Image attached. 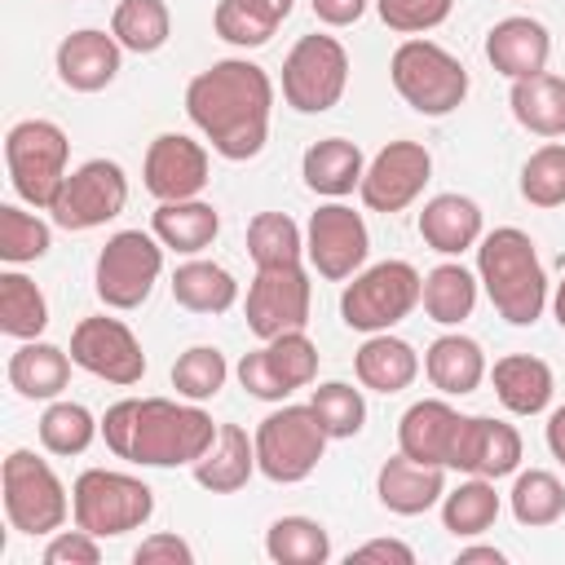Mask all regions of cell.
<instances>
[{
    "instance_id": "6da1fadb",
    "label": "cell",
    "mask_w": 565,
    "mask_h": 565,
    "mask_svg": "<svg viewBox=\"0 0 565 565\" xmlns=\"http://www.w3.org/2000/svg\"><path fill=\"white\" fill-rule=\"evenodd\" d=\"M274 84L247 57H221L185 84V115L230 163L256 159L269 137Z\"/></svg>"
},
{
    "instance_id": "7a4b0ae2",
    "label": "cell",
    "mask_w": 565,
    "mask_h": 565,
    "mask_svg": "<svg viewBox=\"0 0 565 565\" xmlns=\"http://www.w3.org/2000/svg\"><path fill=\"white\" fill-rule=\"evenodd\" d=\"M216 424L207 411L172 402V397H124L102 415V437L119 459L146 468H177L203 459L216 441Z\"/></svg>"
},
{
    "instance_id": "3957f363",
    "label": "cell",
    "mask_w": 565,
    "mask_h": 565,
    "mask_svg": "<svg viewBox=\"0 0 565 565\" xmlns=\"http://www.w3.org/2000/svg\"><path fill=\"white\" fill-rule=\"evenodd\" d=\"M477 282L486 287L499 318L512 322V327L539 322V313L547 305L543 260L534 252V238L516 225H499V230L481 234V243H477Z\"/></svg>"
},
{
    "instance_id": "277c9868",
    "label": "cell",
    "mask_w": 565,
    "mask_h": 565,
    "mask_svg": "<svg viewBox=\"0 0 565 565\" xmlns=\"http://www.w3.org/2000/svg\"><path fill=\"white\" fill-rule=\"evenodd\" d=\"M388 79L397 88V97L419 110V115H450L463 106L468 97V71L455 53H446L441 44L433 40H402L393 49V62H388Z\"/></svg>"
},
{
    "instance_id": "5b68a950",
    "label": "cell",
    "mask_w": 565,
    "mask_h": 565,
    "mask_svg": "<svg viewBox=\"0 0 565 565\" xmlns=\"http://www.w3.org/2000/svg\"><path fill=\"white\" fill-rule=\"evenodd\" d=\"M0 494H4V516L18 534H57L66 525L71 499L49 459L35 450H9L0 463Z\"/></svg>"
},
{
    "instance_id": "8992f818",
    "label": "cell",
    "mask_w": 565,
    "mask_h": 565,
    "mask_svg": "<svg viewBox=\"0 0 565 565\" xmlns=\"http://www.w3.org/2000/svg\"><path fill=\"white\" fill-rule=\"evenodd\" d=\"M154 512V490L128 472L88 468L71 486V516L79 530L97 539H115L128 530H141Z\"/></svg>"
},
{
    "instance_id": "52a82bcc",
    "label": "cell",
    "mask_w": 565,
    "mask_h": 565,
    "mask_svg": "<svg viewBox=\"0 0 565 565\" xmlns=\"http://www.w3.org/2000/svg\"><path fill=\"white\" fill-rule=\"evenodd\" d=\"M66 159H71V141L53 119H18L4 132V168L13 194L26 199L31 207L49 212L53 194L66 181Z\"/></svg>"
},
{
    "instance_id": "ba28073f",
    "label": "cell",
    "mask_w": 565,
    "mask_h": 565,
    "mask_svg": "<svg viewBox=\"0 0 565 565\" xmlns=\"http://www.w3.org/2000/svg\"><path fill=\"white\" fill-rule=\"evenodd\" d=\"M424 278L406 260H380L371 269H358L353 282L340 291V318L353 331H388L419 305Z\"/></svg>"
},
{
    "instance_id": "9c48e42d",
    "label": "cell",
    "mask_w": 565,
    "mask_h": 565,
    "mask_svg": "<svg viewBox=\"0 0 565 565\" xmlns=\"http://www.w3.org/2000/svg\"><path fill=\"white\" fill-rule=\"evenodd\" d=\"M256 437V468L278 481V486H296L305 481L322 450H327V428L318 424L313 406H278L260 419V428L252 433Z\"/></svg>"
},
{
    "instance_id": "30bf717a",
    "label": "cell",
    "mask_w": 565,
    "mask_h": 565,
    "mask_svg": "<svg viewBox=\"0 0 565 565\" xmlns=\"http://www.w3.org/2000/svg\"><path fill=\"white\" fill-rule=\"evenodd\" d=\"M349 88V53L335 35H300L282 57V102L300 115L331 110Z\"/></svg>"
},
{
    "instance_id": "8fae6325",
    "label": "cell",
    "mask_w": 565,
    "mask_h": 565,
    "mask_svg": "<svg viewBox=\"0 0 565 565\" xmlns=\"http://www.w3.org/2000/svg\"><path fill=\"white\" fill-rule=\"evenodd\" d=\"M159 269H163V243L146 230H119L97 252L93 287H97L102 305L137 309V305L150 300V291L159 282Z\"/></svg>"
},
{
    "instance_id": "7c38bea8",
    "label": "cell",
    "mask_w": 565,
    "mask_h": 565,
    "mask_svg": "<svg viewBox=\"0 0 565 565\" xmlns=\"http://www.w3.org/2000/svg\"><path fill=\"white\" fill-rule=\"evenodd\" d=\"M128 203V177L115 159H88L75 172H66L62 190L49 203L53 225L62 230H97L106 221H115Z\"/></svg>"
},
{
    "instance_id": "4fadbf2b",
    "label": "cell",
    "mask_w": 565,
    "mask_h": 565,
    "mask_svg": "<svg viewBox=\"0 0 565 565\" xmlns=\"http://www.w3.org/2000/svg\"><path fill=\"white\" fill-rule=\"evenodd\" d=\"M313 375H318V344L305 331H282L260 349L243 353L238 362V384L260 402H282L296 388L313 384Z\"/></svg>"
},
{
    "instance_id": "5bb4252c",
    "label": "cell",
    "mask_w": 565,
    "mask_h": 565,
    "mask_svg": "<svg viewBox=\"0 0 565 565\" xmlns=\"http://www.w3.org/2000/svg\"><path fill=\"white\" fill-rule=\"evenodd\" d=\"M309 305H313V287L305 265H269L256 269V278L247 282L243 313L256 340H274L282 331H305Z\"/></svg>"
},
{
    "instance_id": "9a60e30c",
    "label": "cell",
    "mask_w": 565,
    "mask_h": 565,
    "mask_svg": "<svg viewBox=\"0 0 565 565\" xmlns=\"http://www.w3.org/2000/svg\"><path fill=\"white\" fill-rule=\"evenodd\" d=\"M71 358L79 371L106 380V384H137L146 375V353H141V340L132 335L128 322L119 318H79L75 331H71Z\"/></svg>"
},
{
    "instance_id": "2e32d148",
    "label": "cell",
    "mask_w": 565,
    "mask_h": 565,
    "mask_svg": "<svg viewBox=\"0 0 565 565\" xmlns=\"http://www.w3.org/2000/svg\"><path fill=\"white\" fill-rule=\"evenodd\" d=\"M366 252H371V234H366L362 212H353L344 203H322L309 216V225H305V256H309V265L322 278H331V282L353 278L366 265Z\"/></svg>"
},
{
    "instance_id": "e0dca14e",
    "label": "cell",
    "mask_w": 565,
    "mask_h": 565,
    "mask_svg": "<svg viewBox=\"0 0 565 565\" xmlns=\"http://www.w3.org/2000/svg\"><path fill=\"white\" fill-rule=\"evenodd\" d=\"M428 177H433V154H428V146H419V141H388V146L366 163L358 194H362V203H366L371 212H384V216H388V212L411 207V203L424 194Z\"/></svg>"
},
{
    "instance_id": "ac0fdd59",
    "label": "cell",
    "mask_w": 565,
    "mask_h": 565,
    "mask_svg": "<svg viewBox=\"0 0 565 565\" xmlns=\"http://www.w3.org/2000/svg\"><path fill=\"white\" fill-rule=\"evenodd\" d=\"M207 150L185 137V132H159L146 150V163H141V177H146V190L159 199V203H177V199H199L203 185L212 181L207 177Z\"/></svg>"
},
{
    "instance_id": "d6986e66",
    "label": "cell",
    "mask_w": 565,
    "mask_h": 565,
    "mask_svg": "<svg viewBox=\"0 0 565 565\" xmlns=\"http://www.w3.org/2000/svg\"><path fill=\"white\" fill-rule=\"evenodd\" d=\"M463 424H468V415H459L450 402L424 397V402L406 406V415L397 419V450L419 459V463L450 468L459 437H463Z\"/></svg>"
},
{
    "instance_id": "ffe728a7",
    "label": "cell",
    "mask_w": 565,
    "mask_h": 565,
    "mask_svg": "<svg viewBox=\"0 0 565 565\" xmlns=\"http://www.w3.org/2000/svg\"><path fill=\"white\" fill-rule=\"evenodd\" d=\"M124 44L97 26H79L57 44V79L75 93H102L119 75Z\"/></svg>"
},
{
    "instance_id": "44dd1931",
    "label": "cell",
    "mask_w": 565,
    "mask_h": 565,
    "mask_svg": "<svg viewBox=\"0 0 565 565\" xmlns=\"http://www.w3.org/2000/svg\"><path fill=\"white\" fill-rule=\"evenodd\" d=\"M521 463V433L494 415H468L463 424V437H459V450H455V472H468V477H508L516 472Z\"/></svg>"
},
{
    "instance_id": "7402d4cb",
    "label": "cell",
    "mask_w": 565,
    "mask_h": 565,
    "mask_svg": "<svg viewBox=\"0 0 565 565\" xmlns=\"http://www.w3.org/2000/svg\"><path fill=\"white\" fill-rule=\"evenodd\" d=\"M375 494H380V503H384L388 512H397V516H419V512H428L433 503H441V494H446V468L419 463V459H411V455L397 450L393 459L380 463V472H375Z\"/></svg>"
},
{
    "instance_id": "603a6c76",
    "label": "cell",
    "mask_w": 565,
    "mask_h": 565,
    "mask_svg": "<svg viewBox=\"0 0 565 565\" xmlns=\"http://www.w3.org/2000/svg\"><path fill=\"white\" fill-rule=\"evenodd\" d=\"M547 53H552L547 26L534 18H521V13L494 22L486 35V62L508 79H525V75L547 71Z\"/></svg>"
},
{
    "instance_id": "cb8c5ba5",
    "label": "cell",
    "mask_w": 565,
    "mask_h": 565,
    "mask_svg": "<svg viewBox=\"0 0 565 565\" xmlns=\"http://www.w3.org/2000/svg\"><path fill=\"white\" fill-rule=\"evenodd\" d=\"M194 468V481L212 494H234L252 481L256 468V437H247L238 424H221L216 441L203 450V459L190 463Z\"/></svg>"
},
{
    "instance_id": "d4e9b609",
    "label": "cell",
    "mask_w": 565,
    "mask_h": 565,
    "mask_svg": "<svg viewBox=\"0 0 565 565\" xmlns=\"http://www.w3.org/2000/svg\"><path fill=\"white\" fill-rule=\"evenodd\" d=\"M71 366L75 358L66 349L44 340H22V349L9 358V384L26 402H53L71 384Z\"/></svg>"
},
{
    "instance_id": "484cf974",
    "label": "cell",
    "mask_w": 565,
    "mask_h": 565,
    "mask_svg": "<svg viewBox=\"0 0 565 565\" xmlns=\"http://www.w3.org/2000/svg\"><path fill=\"white\" fill-rule=\"evenodd\" d=\"M419 238L441 256H459L481 243V207L468 194H437L419 212Z\"/></svg>"
},
{
    "instance_id": "4316f807",
    "label": "cell",
    "mask_w": 565,
    "mask_h": 565,
    "mask_svg": "<svg viewBox=\"0 0 565 565\" xmlns=\"http://www.w3.org/2000/svg\"><path fill=\"white\" fill-rule=\"evenodd\" d=\"M494 380V397L512 411V415H539L547 411L552 393H556V380H552V366L534 353H508L494 362L490 371Z\"/></svg>"
},
{
    "instance_id": "83f0119b",
    "label": "cell",
    "mask_w": 565,
    "mask_h": 565,
    "mask_svg": "<svg viewBox=\"0 0 565 565\" xmlns=\"http://www.w3.org/2000/svg\"><path fill=\"white\" fill-rule=\"evenodd\" d=\"M362 172H366L362 150H358L353 141H344V137H322V141H313V146L305 150V159H300L305 185H309L313 194H322V199H344V194H353V190L362 185Z\"/></svg>"
},
{
    "instance_id": "f1b7e54d",
    "label": "cell",
    "mask_w": 565,
    "mask_h": 565,
    "mask_svg": "<svg viewBox=\"0 0 565 565\" xmlns=\"http://www.w3.org/2000/svg\"><path fill=\"white\" fill-rule=\"evenodd\" d=\"M424 371H428V384L446 397H463L472 393L481 380H486V353L472 335H437L424 353Z\"/></svg>"
},
{
    "instance_id": "f546056e",
    "label": "cell",
    "mask_w": 565,
    "mask_h": 565,
    "mask_svg": "<svg viewBox=\"0 0 565 565\" xmlns=\"http://www.w3.org/2000/svg\"><path fill=\"white\" fill-rule=\"evenodd\" d=\"M150 234L181 252V256H199L203 247H212V238L221 234V212L203 199H177V203H159L150 216Z\"/></svg>"
},
{
    "instance_id": "4dcf8cb0",
    "label": "cell",
    "mask_w": 565,
    "mask_h": 565,
    "mask_svg": "<svg viewBox=\"0 0 565 565\" xmlns=\"http://www.w3.org/2000/svg\"><path fill=\"white\" fill-rule=\"evenodd\" d=\"M353 371H358V384H362V388L402 393V388H411L415 375H419V353H415L406 340H397V335H388V331H375V335H366V344L358 349Z\"/></svg>"
},
{
    "instance_id": "1f68e13d",
    "label": "cell",
    "mask_w": 565,
    "mask_h": 565,
    "mask_svg": "<svg viewBox=\"0 0 565 565\" xmlns=\"http://www.w3.org/2000/svg\"><path fill=\"white\" fill-rule=\"evenodd\" d=\"M512 119L534 137H565V79L552 71L512 79Z\"/></svg>"
},
{
    "instance_id": "d6a6232c",
    "label": "cell",
    "mask_w": 565,
    "mask_h": 565,
    "mask_svg": "<svg viewBox=\"0 0 565 565\" xmlns=\"http://www.w3.org/2000/svg\"><path fill=\"white\" fill-rule=\"evenodd\" d=\"M172 300L190 313H225L238 300V282L216 260H185L172 274Z\"/></svg>"
},
{
    "instance_id": "836d02e7",
    "label": "cell",
    "mask_w": 565,
    "mask_h": 565,
    "mask_svg": "<svg viewBox=\"0 0 565 565\" xmlns=\"http://www.w3.org/2000/svg\"><path fill=\"white\" fill-rule=\"evenodd\" d=\"M265 556L274 565H322L331 556V534L313 516H278L265 530Z\"/></svg>"
},
{
    "instance_id": "e575fe53",
    "label": "cell",
    "mask_w": 565,
    "mask_h": 565,
    "mask_svg": "<svg viewBox=\"0 0 565 565\" xmlns=\"http://www.w3.org/2000/svg\"><path fill=\"white\" fill-rule=\"evenodd\" d=\"M419 300H424V313H428L433 322L455 327V322H463V318L472 313V305H477V278H472L463 265L446 260V265H437V269L424 274Z\"/></svg>"
},
{
    "instance_id": "d590c367",
    "label": "cell",
    "mask_w": 565,
    "mask_h": 565,
    "mask_svg": "<svg viewBox=\"0 0 565 565\" xmlns=\"http://www.w3.org/2000/svg\"><path fill=\"white\" fill-rule=\"evenodd\" d=\"M44 327H49V300H44V291L26 274L4 269L0 274V331L13 335V340H40Z\"/></svg>"
},
{
    "instance_id": "8d00e7d4",
    "label": "cell",
    "mask_w": 565,
    "mask_h": 565,
    "mask_svg": "<svg viewBox=\"0 0 565 565\" xmlns=\"http://www.w3.org/2000/svg\"><path fill=\"white\" fill-rule=\"evenodd\" d=\"M494 516H499V494H494V481L490 477H468L450 494H441V525L455 539L486 534L494 525Z\"/></svg>"
},
{
    "instance_id": "74e56055",
    "label": "cell",
    "mask_w": 565,
    "mask_h": 565,
    "mask_svg": "<svg viewBox=\"0 0 565 565\" xmlns=\"http://www.w3.org/2000/svg\"><path fill=\"white\" fill-rule=\"evenodd\" d=\"M110 35L128 53H159L172 35V13L163 0H119L110 13Z\"/></svg>"
},
{
    "instance_id": "f35d334b",
    "label": "cell",
    "mask_w": 565,
    "mask_h": 565,
    "mask_svg": "<svg viewBox=\"0 0 565 565\" xmlns=\"http://www.w3.org/2000/svg\"><path fill=\"white\" fill-rule=\"evenodd\" d=\"M247 256H252L256 269L300 265V256H305V230L287 212H256L247 221Z\"/></svg>"
},
{
    "instance_id": "ab89813d",
    "label": "cell",
    "mask_w": 565,
    "mask_h": 565,
    "mask_svg": "<svg viewBox=\"0 0 565 565\" xmlns=\"http://www.w3.org/2000/svg\"><path fill=\"white\" fill-rule=\"evenodd\" d=\"M512 516L516 525H530V530H543V525H556L565 516V486L556 472L547 468H530L512 481Z\"/></svg>"
},
{
    "instance_id": "60d3db41",
    "label": "cell",
    "mask_w": 565,
    "mask_h": 565,
    "mask_svg": "<svg viewBox=\"0 0 565 565\" xmlns=\"http://www.w3.org/2000/svg\"><path fill=\"white\" fill-rule=\"evenodd\" d=\"M97 428H102V424L93 419L88 406L53 397V402L44 406V415H40V446H44L49 455H84V450L93 446Z\"/></svg>"
},
{
    "instance_id": "b9f144b4",
    "label": "cell",
    "mask_w": 565,
    "mask_h": 565,
    "mask_svg": "<svg viewBox=\"0 0 565 565\" xmlns=\"http://www.w3.org/2000/svg\"><path fill=\"white\" fill-rule=\"evenodd\" d=\"M225 380H230V362H225V353L216 344H194L172 362V388L181 397H190V402L216 397L225 388Z\"/></svg>"
},
{
    "instance_id": "7bdbcfd3",
    "label": "cell",
    "mask_w": 565,
    "mask_h": 565,
    "mask_svg": "<svg viewBox=\"0 0 565 565\" xmlns=\"http://www.w3.org/2000/svg\"><path fill=\"white\" fill-rule=\"evenodd\" d=\"M309 406H313L318 424L327 428V437H335V441L358 437L362 424H366V397H362V388H353V384H344V380L318 384L313 397H309Z\"/></svg>"
},
{
    "instance_id": "ee69618b",
    "label": "cell",
    "mask_w": 565,
    "mask_h": 565,
    "mask_svg": "<svg viewBox=\"0 0 565 565\" xmlns=\"http://www.w3.org/2000/svg\"><path fill=\"white\" fill-rule=\"evenodd\" d=\"M49 247H53V230L35 212H22L13 203H0V260L4 265L40 260Z\"/></svg>"
},
{
    "instance_id": "f6af8a7d",
    "label": "cell",
    "mask_w": 565,
    "mask_h": 565,
    "mask_svg": "<svg viewBox=\"0 0 565 565\" xmlns=\"http://www.w3.org/2000/svg\"><path fill=\"white\" fill-rule=\"evenodd\" d=\"M521 199L534 207H561L565 203V146L547 141L521 163Z\"/></svg>"
},
{
    "instance_id": "bcb514c9",
    "label": "cell",
    "mask_w": 565,
    "mask_h": 565,
    "mask_svg": "<svg viewBox=\"0 0 565 565\" xmlns=\"http://www.w3.org/2000/svg\"><path fill=\"white\" fill-rule=\"evenodd\" d=\"M212 26H216V35H221L225 44H238V49H260V44H269V35L278 31V26H269L265 18H256L243 0H221V4L212 9Z\"/></svg>"
},
{
    "instance_id": "7dc6e473",
    "label": "cell",
    "mask_w": 565,
    "mask_h": 565,
    "mask_svg": "<svg viewBox=\"0 0 565 565\" xmlns=\"http://www.w3.org/2000/svg\"><path fill=\"white\" fill-rule=\"evenodd\" d=\"M450 4L455 0H375L384 26L397 35H419V31L441 26L450 18Z\"/></svg>"
},
{
    "instance_id": "c3c4849f",
    "label": "cell",
    "mask_w": 565,
    "mask_h": 565,
    "mask_svg": "<svg viewBox=\"0 0 565 565\" xmlns=\"http://www.w3.org/2000/svg\"><path fill=\"white\" fill-rule=\"evenodd\" d=\"M44 565H97L102 561V547H97V534L88 530H57L40 556Z\"/></svg>"
},
{
    "instance_id": "681fc988",
    "label": "cell",
    "mask_w": 565,
    "mask_h": 565,
    "mask_svg": "<svg viewBox=\"0 0 565 565\" xmlns=\"http://www.w3.org/2000/svg\"><path fill=\"white\" fill-rule=\"evenodd\" d=\"M137 565H194V547L181 534H150L132 552Z\"/></svg>"
},
{
    "instance_id": "f907efd6",
    "label": "cell",
    "mask_w": 565,
    "mask_h": 565,
    "mask_svg": "<svg viewBox=\"0 0 565 565\" xmlns=\"http://www.w3.org/2000/svg\"><path fill=\"white\" fill-rule=\"evenodd\" d=\"M411 561H415V552L402 539H371L349 552V565H411Z\"/></svg>"
},
{
    "instance_id": "816d5d0a",
    "label": "cell",
    "mask_w": 565,
    "mask_h": 565,
    "mask_svg": "<svg viewBox=\"0 0 565 565\" xmlns=\"http://www.w3.org/2000/svg\"><path fill=\"white\" fill-rule=\"evenodd\" d=\"M313 4V18L327 22V26H353L371 0H309Z\"/></svg>"
},
{
    "instance_id": "f5cc1de1",
    "label": "cell",
    "mask_w": 565,
    "mask_h": 565,
    "mask_svg": "<svg viewBox=\"0 0 565 565\" xmlns=\"http://www.w3.org/2000/svg\"><path fill=\"white\" fill-rule=\"evenodd\" d=\"M243 4H247L256 18H265L269 26H282V18L291 13V4H296V0H243Z\"/></svg>"
},
{
    "instance_id": "db71d44e",
    "label": "cell",
    "mask_w": 565,
    "mask_h": 565,
    "mask_svg": "<svg viewBox=\"0 0 565 565\" xmlns=\"http://www.w3.org/2000/svg\"><path fill=\"white\" fill-rule=\"evenodd\" d=\"M547 450L565 463V406H556V411L547 415Z\"/></svg>"
},
{
    "instance_id": "11a10c76",
    "label": "cell",
    "mask_w": 565,
    "mask_h": 565,
    "mask_svg": "<svg viewBox=\"0 0 565 565\" xmlns=\"http://www.w3.org/2000/svg\"><path fill=\"white\" fill-rule=\"evenodd\" d=\"M459 565H472V561H486V565H503V552L499 547H459L455 556Z\"/></svg>"
},
{
    "instance_id": "9f6ffc18",
    "label": "cell",
    "mask_w": 565,
    "mask_h": 565,
    "mask_svg": "<svg viewBox=\"0 0 565 565\" xmlns=\"http://www.w3.org/2000/svg\"><path fill=\"white\" fill-rule=\"evenodd\" d=\"M552 313H556V322H561V331H565V278L556 282V296H552Z\"/></svg>"
}]
</instances>
